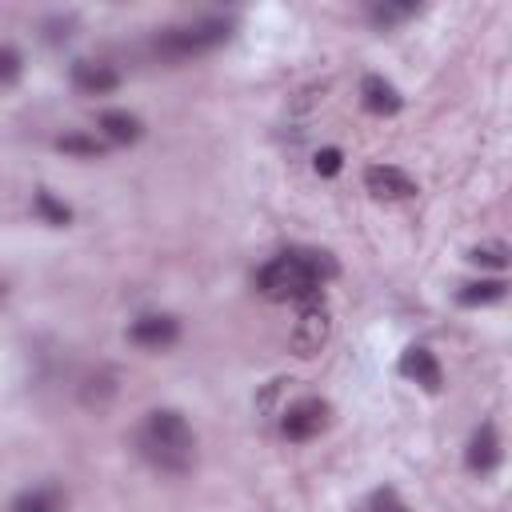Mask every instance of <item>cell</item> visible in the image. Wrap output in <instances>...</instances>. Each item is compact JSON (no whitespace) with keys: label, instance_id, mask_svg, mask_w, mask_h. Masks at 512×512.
Here are the masks:
<instances>
[{"label":"cell","instance_id":"obj_11","mask_svg":"<svg viewBox=\"0 0 512 512\" xmlns=\"http://www.w3.org/2000/svg\"><path fill=\"white\" fill-rule=\"evenodd\" d=\"M360 104H364L372 116H396V112L404 108V96L396 92V84H392V80H384V76L368 72V76L360 80Z\"/></svg>","mask_w":512,"mask_h":512},{"label":"cell","instance_id":"obj_18","mask_svg":"<svg viewBox=\"0 0 512 512\" xmlns=\"http://www.w3.org/2000/svg\"><path fill=\"white\" fill-rule=\"evenodd\" d=\"M8 512H56V496L48 488H36V492H24L12 500Z\"/></svg>","mask_w":512,"mask_h":512},{"label":"cell","instance_id":"obj_2","mask_svg":"<svg viewBox=\"0 0 512 512\" xmlns=\"http://www.w3.org/2000/svg\"><path fill=\"white\" fill-rule=\"evenodd\" d=\"M332 276H336V264H332L328 252H300V248H292V252L272 256V260L256 272V288H260V296H268V300L304 304V300L320 296L324 280H332Z\"/></svg>","mask_w":512,"mask_h":512},{"label":"cell","instance_id":"obj_15","mask_svg":"<svg viewBox=\"0 0 512 512\" xmlns=\"http://www.w3.org/2000/svg\"><path fill=\"white\" fill-rule=\"evenodd\" d=\"M56 148L68 152V156H84V160L104 156V140L100 136H88V132H64V136H56Z\"/></svg>","mask_w":512,"mask_h":512},{"label":"cell","instance_id":"obj_5","mask_svg":"<svg viewBox=\"0 0 512 512\" xmlns=\"http://www.w3.org/2000/svg\"><path fill=\"white\" fill-rule=\"evenodd\" d=\"M328 332H332V316H328V308H324V296L304 300V304H300V320H296V328H292V352L304 356V360L316 356V352L324 348Z\"/></svg>","mask_w":512,"mask_h":512},{"label":"cell","instance_id":"obj_12","mask_svg":"<svg viewBox=\"0 0 512 512\" xmlns=\"http://www.w3.org/2000/svg\"><path fill=\"white\" fill-rule=\"evenodd\" d=\"M96 128H100V136H104L108 144H136V140L144 136L140 116H132V112H124V108H108V112H100Z\"/></svg>","mask_w":512,"mask_h":512},{"label":"cell","instance_id":"obj_7","mask_svg":"<svg viewBox=\"0 0 512 512\" xmlns=\"http://www.w3.org/2000/svg\"><path fill=\"white\" fill-rule=\"evenodd\" d=\"M396 368H400V376H404V380L420 384L424 392H440V384H444V368H440L436 352H432V348H424V344L404 348Z\"/></svg>","mask_w":512,"mask_h":512},{"label":"cell","instance_id":"obj_16","mask_svg":"<svg viewBox=\"0 0 512 512\" xmlns=\"http://www.w3.org/2000/svg\"><path fill=\"white\" fill-rule=\"evenodd\" d=\"M408 16H416V4H368V20L376 24V28H392V24H400V20H408Z\"/></svg>","mask_w":512,"mask_h":512},{"label":"cell","instance_id":"obj_14","mask_svg":"<svg viewBox=\"0 0 512 512\" xmlns=\"http://www.w3.org/2000/svg\"><path fill=\"white\" fill-rule=\"evenodd\" d=\"M32 208H36V216H40L44 224H56V228H68V224H72V208H68L64 200H56L48 188H40V192L32 196Z\"/></svg>","mask_w":512,"mask_h":512},{"label":"cell","instance_id":"obj_21","mask_svg":"<svg viewBox=\"0 0 512 512\" xmlns=\"http://www.w3.org/2000/svg\"><path fill=\"white\" fill-rule=\"evenodd\" d=\"M364 512H408V508L400 504V496L392 488H380V492H372V500H368Z\"/></svg>","mask_w":512,"mask_h":512},{"label":"cell","instance_id":"obj_1","mask_svg":"<svg viewBox=\"0 0 512 512\" xmlns=\"http://www.w3.org/2000/svg\"><path fill=\"white\" fill-rule=\"evenodd\" d=\"M136 452L168 476H184L196 464V432L184 412L176 408H152L144 412L136 428Z\"/></svg>","mask_w":512,"mask_h":512},{"label":"cell","instance_id":"obj_19","mask_svg":"<svg viewBox=\"0 0 512 512\" xmlns=\"http://www.w3.org/2000/svg\"><path fill=\"white\" fill-rule=\"evenodd\" d=\"M24 72V56L12 44H0V84H16Z\"/></svg>","mask_w":512,"mask_h":512},{"label":"cell","instance_id":"obj_6","mask_svg":"<svg viewBox=\"0 0 512 512\" xmlns=\"http://www.w3.org/2000/svg\"><path fill=\"white\" fill-rule=\"evenodd\" d=\"M128 340L136 348H148V352H164L180 340V320L172 312H144L128 324Z\"/></svg>","mask_w":512,"mask_h":512},{"label":"cell","instance_id":"obj_17","mask_svg":"<svg viewBox=\"0 0 512 512\" xmlns=\"http://www.w3.org/2000/svg\"><path fill=\"white\" fill-rule=\"evenodd\" d=\"M468 260L480 264V268H496V272H504V268H508V244H500V240L476 244V248L468 252Z\"/></svg>","mask_w":512,"mask_h":512},{"label":"cell","instance_id":"obj_22","mask_svg":"<svg viewBox=\"0 0 512 512\" xmlns=\"http://www.w3.org/2000/svg\"><path fill=\"white\" fill-rule=\"evenodd\" d=\"M0 296H4V280H0Z\"/></svg>","mask_w":512,"mask_h":512},{"label":"cell","instance_id":"obj_13","mask_svg":"<svg viewBox=\"0 0 512 512\" xmlns=\"http://www.w3.org/2000/svg\"><path fill=\"white\" fill-rule=\"evenodd\" d=\"M508 296V280L504 276H488V280H468V284H460V292H456V300L464 304V308H484V304H500Z\"/></svg>","mask_w":512,"mask_h":512},{"label":"cell","instance_id":"obj_4","mask_svg":"<svg viewBox=\"0 0 512 512\" xmlns=\"http://www.w3.org/2000/svg\"><path fill=\"white\" fill-rule=\"evenodd\" d=\"M328 400H320V396H304V400H292L284 412H280V432H284V440H296V444H304V440H312V436H320L324 428H328Z\"/></svg>","mask_w":512,"mask_h":512},{"label":"cell","instance_id":"obj_3","mask_svg":"<svg viewBox=\"0 0 512 512\" xmlns=\"http://www.w3.org/2000/svg\"><path fill=\"white\" fill-rule=\"evenodd\" d=\"M232 36V20L228 16H200L192 24H172V28H160L156 40H152V52L160 60H192V56H204L212 48H220L224 40Z\"/></svg>","mask_w":512,"mask_h":512},{"label":"cell","instance_id":"obj_8","mask_svg":"<svg viewBox=\"0 0 512 512\" xmlns=\"http://www.w3.org/2000/svg\"><path fill=\"white\" fill-rule=\"evenodd\" d=\"M364 188L376 200H408V196H416V180L396 164H368L364 168Z\"/></svg>","mask_w":512,"mask_h":512},{"label":"cell","instance_id":"obj_20","mask_svg":"<svg viewBox=\"0 0 512 512\" xmlns=\"http://www.w3.org/2000/svg\"><path fill=\"white\" fill-rule=\"evenodd\" d=\"M312 168H316V176H336L344 168V152L340 148H320L316 160H312Z\"/></svg>","mask_w":512,"mask_h":512},{"label":"cell","instance_id":"obj_10","mask_svg":"<svg viewBox=\"0 0 512 512\" xmlns=\"http://www.w3.org/2000/svg\"><path fill=\"white\" fill-rule=\"evenodd\" d=\"M72 88L84 96H108L120 88V72L104 60H76L72 64Z\"/></svg>","mask_w":512,"mask_h":512},{"label":"cell","instance_id":"obj_9","mask_svg":"<svg viewBox=\"0 0 512 512\" xmlns=\"http://www.w3.org/2000/svg\"><path fill=\"white\" fill-rule=\"evenodd\" d=\"M500 460H504V448H500V432H496V424H480V428L472 432L468 448H464V464H468V472L488 476V472L500 468Z\"/></svg>","mask_w":512,"mask_h":512}]
</instances>
